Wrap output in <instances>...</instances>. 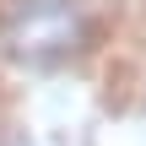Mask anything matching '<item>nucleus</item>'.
Masks as SVG:
<instances>
[{"mask_svg": "<svg viewBox=\"0 0 146 146\" xmlns=\"http://www.w3.org/2000/svg\"><path fill=\"white\" fill-rule=\"evenodd\" d=\"M103 0H0V65L22 76L70 70L103 43Z\"/></svg>", "mask_w": 146, "mask_h": 146, "instance_id": "f257e3e1", "label": "nucleus"}, {"mask_svg": "<svg viewBox=\"0 0 146 146\" xmlns=\"http://www.w3.org/2000/svg\"><path fill=\"white\" fill-rule=\"evenodd\" d=\"M0 146H27V141H16V135H0Z\"/></svg>", "mask_w": 146, "mask_h": 146, "instance_id": "f03ea898", "label": "nucleus"}]
</instances>
